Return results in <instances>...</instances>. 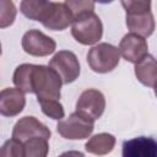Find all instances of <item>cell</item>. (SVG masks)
<instances>
[{
    "mask_svg": "<svg viewBox=\"0 0 157 157\" xmlns=\"http://www.w3.org/2000/svg\"><path fill=\"white\" fill-rule=\"evenodd\" d=\"M21 44L25 53L32 56H48L56 49L55 40L39 29L27 31L22 37Z\"/></svg>",
    "mask_w": 157,
    "mask_h": 157,
    "instance_id": "cell-6",
    "label": "cell"
},
{
    "mask_svg": "<svg viewBox=\"0 0 157 157\" xmlns=\"http://www.w3.org/2000/svg\"><path fill=\"white\" fill-rule=\"evenodd\" d=\"M120 61L119 49L110 43H98L87 53V63L92 71L97 74H107L113 71Z\"/></svg>",
    "mask_w": 157,
    "mask_h": 157,
    "instance_id": "cell-3",
    "label": "cell"
},
{
    "mask_svg": "<svg viewBox=\"0 0 157 157\" xmlns=\"http://www.w3.org/2000/svg\"><path fill=\"white\" fill-rule=\"evenodd\" d=\"M94 1H97V2H99V4H110V2H113L114 0H94Z\"/></svg>",
    "mask_w": 157,
    "mask_h": 157,
    "instance_id": "cell-23",
    "label": "cell"
},
{
    "mask_svg": "<svg viewBox=\"0 0 157 157\" xmlns=\"http://www.w3.org/2000/svg\"><path fill=\"white\" fill-rule=\"evenodd\" d=\"M50 0H21L20 11L29 20L42 22L50 7Z\"/></svg>",
    "mask_w": 157,
    "mask_h": 157,
    "instance_id": "cell-16",
    "label": "cell"
},
{
    "mask_svg": "<svg viewBox=\"0 0 157 157\" xmlns=\"http://www.w3.org/2000/svg\"><path fill=\"white\" fill-rule=\"evenodd\" d=\"M0 157H25L23 144L15 137L6 140L0 148Z\"/></svg>",
    "mask_w": 157,
    "mask_h": 157,
    "instance_id": "cell-21",
    "label": "cell"
},
{
    "mask_svg": "<svg viewBox=\"0 0 157 157\" xmlns=\"http://www.w3.org/2000/svg\"><path fill=\"white\" fill-rule=\"evenodd\" d=\"M135 76L145 86L153 88L157 77V64L156 59L147 54L142 60L135 64Z\"/></svg>",
    "mask_w": 157,
    "mask_h": 157,
    "instance_id": "cell-14",
    "label": "cell"
},
{
    "mask_svg": "<svg viewBox=\"0 0 157 157\" xmlns=\"http://www.w3.org/2000/svg\"><path fill=\"white\" fill-rule=\"evenodd\" d=\"M71 34L82 45L96 44L103 36V23L94 12L83 13L72 20Z\"/></svg>",
    "mask_w": 157,
    "mask_h": 157,
    "instance_id": "cell-2",
    "label": "cell"
},
{
    "mask_svg": "<svg viewBox=\"0 0 157 157\" xmlns=\"http://www.w3.org/2000/svg\"><path fill=\"white\" fill-rule=\"evenodd\" d=\"M56 130L66 140H83L91 136L94 130V121L74 112L66 119H60Z\"/></svg>",
    "mask_w": 157,
    "mask_h": 157,
    "instance_id": "cell-4",
    "label": "cell"
},
{
    "mask_svg": "<svg viewBox=\"0 0 157 157\" xmlns=\"http://www.w3.org/2000/svg\"><path fill=\"white\" fill-rule=\"evenodd\" d=\"M104 109H105L104 94L96 88L85 90L80 94L76 102V112L93 121L102 117Z\"/></svg>",
    "mask_w": 157,
    "mask_h": 157,
    "instance_id": "cell-7",
    "label": "cell"
},
{
    "mask_svg": "<svg viewBox=\"0 0 157 157\" xmlns=\"http://www.w3.org/2000/svg\"><path fill=\"white\" fill-rule=\"evenodd\" d=\"M0 55H1V43H0Z\"/></svg>",
    "mask_w": 157,
    "mask_h": 157,
    "instance_id": "cell-24",
    "label": "cell"
},
{
    "mask_svg": "<svg viewBox=\"0 0 157 157\" xmlns=\"http://www.w3.org/2000/svg\"><path fill=\"white\" fill-rule=\"evenodd\" d=\"M49 67H52L60 77L63 85H69L74 82L80 76V61L76 54L71 50H59L49 61Z\"/></svg>",
    "mask_w": 157,
    "mask_h": 157,
    "instance_id": "cell-5",
    "label": "cell"
},
{
    "mask_svg": "<svg viewBox=\"0 0 157 157\" xmlns=\"http://www.w3.org/2000/svg\"><path fill=\"white\" fill-rule=\"evenodd\" d=\"M126 15L151 11V0H120Z\"/></svg>",
    "mask_w": 157,
    "mask_h": 157,
    "instance_id": "cell-22",
    "label": "cell"
},
{
    "mask_svg": "<svg viewBox=\"0 0 157 157\" xmlns=\"http://www.w3.org/2000/svg\"><path fill=\"white\" fill-rule=\"evenodd\" d=\"M17 15V9L12 0H0V28L10 27Z\"/></svg>",
    "mask_w": 157,
    "mask_h": 157,
    "instance_id": "cell-19",
    "label": "cell"
},
{
    "mask_svg": "<svg viewBox=\"0 0 157 157\" xmlns=\"http://www.w3.org/2000/svg\"><path fill=\"white\" fill-rule=\"evenodd\" d=\"M74 16L69 7L63 2H52L50 7L40 22L50 31H64L72 23Z\"/></svg>",
    "mask_w": 157,
    "mask_h": 157,
    "instance_id": "cell-11",
    "label": "cell"
},
{
    "mask_svg": "<svg viewBox=\"0 0 157 157\" xmlns=\"http://www.w3.org/2000/svg\"><path fill=\"white\" fill-rule=\"evenodd\" d=\"M126 27L130 32L141 37H150L155 31V17L151 11L126 15Z\"/></svg>",
    "mask_w": 157,
    "mask_h": 157,
    "instance_id": "cell-13",
    "label": "cell"
},
{
    "mask_svg": "<svg viewBox=\"0 0 157 157\" xmlns=\"http://www.w3.org/2000/svg\"><path fill=\"white\" fill-rule=\"evenodd\" d=\"M13 85L25 93H34L37 99H60L61 80L49 66L36 64H21L15 69Z\"/></svg>",
    "mask_w": 157,
    "mask_h": 157,
    "instance_id": "cell-1",
    "label": "cell"
},
{
    "mask_svg": "<svg viewBox=\"0 0 157 157\" xmlns=\"http://www.w3.org/2000/svg\"><path fill=\"white\" fill-rule=\"evenodd\" d=\"M64 4L69 7L74 18L94 11V0H65Z\"/></svg>",
    "mask_w": 157,
    "mask_h": 157,
    "instance_id": "cell-20",
    "label": "cell"
},
{
    "mask_svg": "<svg viewBox=\"0 0 157 157\" xmlns=\"http://www.w3.org/2000/svg\"><path fill=\"white\" fill-rule=\"evenodd\" d=\"M121 155L124 157H155L157 142L152 137L139 136L123 142Z\"/></svg>",
    "mask_w": 157,
    "mask_h": 157,
    "instance_id": "cell-12",
    "label": "cell"
},
{
    "mask_svg": "<svg viewBox=\"0 0 157 157\" xmlns=\"http://www.w3.org/2000/svg\"><path fill=\"white\" fill-rule=\"evenodd\" d=\"M26 105L25 92L17 87H7L0 91V115L16 117Z\"/></svg>",
    "mask_w": 157,
    "mask_h": 157,
    "instance_id": "cell-10",
    "label": "cell"
},
{
    "mask_svg": "<svg viewBox=\"0 0 157 157\" xmlns=\"http://www.w3.org/2000/svg\"><path fill=\"white\" fill-rule=\"evenodd\" d=\"M50 135L52 132L49 128L42 121H39L36 117L31 115L23 117L20 120H17L12 129V137L20 140L21 142L34 136H42L49 140Z\"/></svg>",
    "mask_w": 157,
    "mask_h": 157,
    "instance_id": "cell-9",
    "label": "cell"
},
{
    "mask_svg": "<svg viewBox=\"0 0 157 157\" xmlns=\"http://www.w3.org/2000/svg\"><path fill=\"white\" fill-rule=\"evenodd\" d=\"M120 55L129 63L136 64L148 54V45L145 37L136 33H126L119 43Z\"/></svg>",
    "mask_w": 157,
    "mask_h": 157,
    "instance_id": "cell-8",
    "label": "cell"
},
{
    "mask_svg": "<svg viewBox=\"0 0 157 157\" xmlns=\"http://www.w3.org/2000/svg\"><path fill=\"white\" fill-rule=\"evenodd\" d=\"M115 146V136L108 132H99L88 139L85 144V148L88 153L92 155H108L113 151Z\"/></svg>",
    "mask_w": 157,
    "mask_h": 157,
    "instance_id": "cell-15",
    "label": "cell"
},
{
    "mask_svg": "<svg viewBox=\"0 0 157 157\" xmlns=\"http://www.w3.org/2000/svg\"><path fill=\"white\" fill-rule=\"evenodd\" d=\"M48 139L42 136H34L23 141L25 157H45L49 152Z\"/></svg>",
    "mask_w": 157,
    "mask_h": 157,
    "instance_id": "cell-17",
    "label": "cell"
},
{
    "mask_svg": "<svg viewBox=\"0 0 157 157\" xmlns=\"http://www.w3.org/2000/svg\"><path fill=\"white\" fill-rule=\"evenodd\" d=\"M38 103L42 108V112L47 117H49L54 120H60L65 117V110H64L63 104L60 103V99H43V98H39Z\"/></svg>",
    "mask_w": 157,
    "mask_h": 157,
    "instance_id": "cell-18",
    "label": "cell"
}]
</instances>
